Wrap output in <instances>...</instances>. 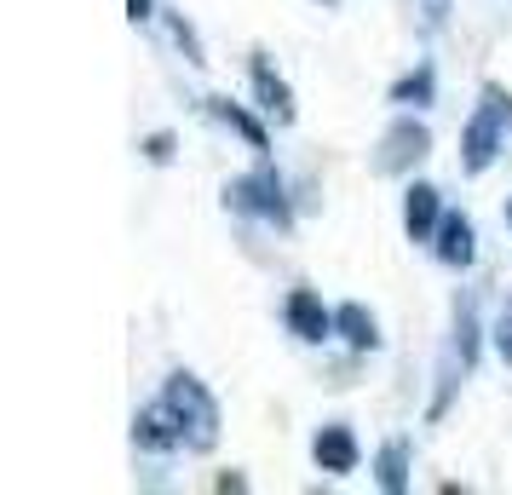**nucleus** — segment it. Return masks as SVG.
Returning a JSON list of instances; mask_svg holds the SVG:
<instances>
[{"label": "nucleus", "mask_w": 512, "mask_h": 495, "mask_svg": "<svg viewBox=\"0 0 512 495\" xmlns=\"http://www.w3.org/2000/svg\"><path fill=\"white\" fill-rule=\"evenodd\" d=\"M507 133H512V93L507 87H484L478 110H472L466 127H461V167L466 173H484V167L501 156Z\"/></svg>", "instance_id": "2"}, {"label": "nucleus", "mask_w": 512, "mask_h": 495, "mask_svg": "<svg viewBox=\"0 0 512 495\" xmlns=\"http://www.w3.org/2000/svg\"><path fill=\"white\" fill-rule=\"evenodd\" d=\"M162 403H167V415L179 421V438H185V449L208 455V449L219 444V403H213V392H208L196 375H190V369L167 375Z\"/></svg>", "instance_id": "1"}, {"label": "nucleus", "mask_w": 512, "mask_h": 495, "mask_svg": "<svg viewBox=\"0 0 512 495\" xmlns=\"http://www.w3.org/2000/svg\"><path fill=\"white\" fill-rule=\"evenodd\" d=\"M443 225V196L432 185H409L403 190V231H409V242H432Z\"/></svg>", "instance_id": "8"}, {"label": "nucleus", "mask_w": 512, "mask_h": 495, "mask_svg": "<svg viewBox=\"0 0 512 495\" xmlns=\"http://www.w3.org/2000/svg\"><path fill=\"white\" fill-rule=\"evenodd\" d=\"M507 231H512V202H507Z\"/></svg>", "instance_id": "20"}, {"label": "nucleus", "mask_w": 512, "mask_h": 495, "mask_svg": "<svg viewBox=\"0 0 512 495\" xmlns=\"http://www.w3.org/2000/svg\"><path fill=\"white\" fill-rule=\"evenodd\" d=\"M334 334L346 340L351 352H380V323H374V311H363V306L334 311Z\"/></svg>", "instance_id": "11"}, {"label": "nucleus", "mask_w": 512, "mask_h": 495, "mask_svg": "<svg viewBox=\"0 0 512 495\" xmlns=\"http://www.w3.org/2000/svg\"><path fill=\"white\" fill-rule=\"evenodd\" d=\"M311 455H317V467L323 472H357V438H351V426H323L317 432V444H311Z\"/></svg>", "instance_id": "10"}, {"label": "nucleus", "mask_w": 512, "mask_h": 495, "mask_svg": "<svg viewBox=\"0 0 512 495\" xmlns=\"http://www.w3.org/2000/svg\"><path fill=\"white\" fill-rule=\"evenodd\" d=\"M127 18H133V24H144V18H150V0H127Z\"/></svg>", "instance_id": "19"}, {"label": "nucleus", "mask_w": 512, "mask_h": 495, "mask_svg": "<svg viewBox=\"0 0 512 495\" xmlns=\"http://www.w3.org/2000/svg\"><path fill=\"white\" fill-rule=\"evenodd\" d=\"M392 104H432V64H420L415 75H403L392 87Z\"/></svg>", "instance_id": "14"}, {"label": "nucleus", "mask_w": 512, "mask_h": 495, "mask_svg": "<svg viewBox=\"0 0 512 495\" xmlns=\"http://www.w3.org/2000/svg\"><path fill=\"white\" fill-rule=\"evenodd\" d=\"M133 444H139L144 455H173V449H185V438H179V421L167 415L162 398L133 415Z\"/></svg>", "instance_id": "6"}, {"label": "nucleus", "mask_w": 512, "mask_h": 495, "mask_svg": "<svg viewBox=\"0 0 512 495\" xmlns=\"http://www.w3.org/2000/svg\"><path fill=\"white\" fill-rule=\"evenodd\" d=\"M225 208L231 213H254V219H271V225H288V202H282V179L271 167H259L248 179H231L225 185Z\"/></svg>", "instance_id": "3"}, {"label": "nucleus", "mask_w": 512, "mask_h": 495, "mask_svg": "<svg viewBox=\"0 0 512 495\" xmlns=\"http://www.w3.org/2000/svg\"><path fill=\"white\" fill-rule=\"evenodd\" d=\"M420 12V29H443V18H449V0H415Z\"/></svg>", "instance_id": "16"}, {"label": "nucleus", "mask_w": 512, "mask_h": 495, "mask_svg": "<svg viewBox=\"0 0 512 495\" xmlns=\"http://www.w3.org/2000/svg\"><path fill=\"white\" fill-rule=\"evenodd\" d=\"M432 254H438L443 265H455V271H466V265L478 260V231H472L466 213H443L438 236H432Z\"/></svg>", "instance_id": "7"}, {"label": "nucleus", "mask_w": 512, "mask_h": 495, "mask_svg": "<svg viewBox=\"0 0 512 495\" xmlns=\"http://www.w3.org/2000/svg\"><path fill=\"white\" fill-rule=\"evenodd\" d=\"M495 346H501V357H507V369H512V300L501 306V323H495Z\"/></svg>", "instance_id": "17"}, {"label": "nucleus", "mask_w": 512, "mask_h": 495, "mask_svg": "<svg viewBox=\"0 0 512 495\" xmlns=\"http://www.w3.org/2000/svg\"><path fill=\"white\" fill-rule=\"evenodd\" d=\"M426 150H432V133H426L415 116H397L392 127H386L380 150H374V167H380V173H409Z\"/></svg>", "instance_id": "4"}, {"label": "nucleus", "mask_w": 512, "mask_h": 495, "mask_svg": "<svg viewBox=\"0 0 512 495\" xmlns=\"http://www.w3.org/2000/svg\"><path fill=\"white\" fill-rule=\"evenodd\" d=\"M282 317H288L294 340H305V346H317V340L334 334V311H328L311 288H294V294H288V306H282Z\"/></svg>", "instance_id": "5"}, {"label": "nucleus", "mask_w": 512, "mask_h": 495, "mask_svg": "<svg viewBox=\"0 0 512 495\" xmlns=\"http://www.w3.org/2000/svg\"><path fill=\"white\" fill-rule=\"evenodd\" d=\"M248 75H254L259 110H265V116H277V121H294V93H288V81H282V75L271 70V58H259V52H254Z\"/></svg>", "instance_id": "9"}, {"label": "nucleus", "mask_w": 512, "mask_h": 495, "mask_svg": "<svg viewBox=\"0 0 512 495\" xmlns=\"http://www.w3.org/2000/svg\"><path fill=\"white\" fill-rule=\"evenodd\" d=\"M208 116L213 121H225V127H231V133H242V139H248V150H265V127H259L254 116H248V110H236L231 98H208Z\"/></svg>", "instance_id": "13"}, {"label": "nucleus", "mask_w": 512, "mask_h": 495, "mask_svg": "<svg viewBox=\"0 0 512 495\" xmlns=\"http://www.w3.org/2000/svg\"><path fill=\"white\" fill-rule=\"evenodd\" d=\"M173 41L190 52V64H208V58H202V41H196V29H190L185 18H173Z\"/></svg>", "instance_id": "15"}, {"label": "nucleus", "mask_w": 512, "mask_h": 495, "mask_svg": "<svg viewBox=\"0 0 512 495\" xmlns=\"http://www.w3.org/2000/svg\"><path fill=\"white\" fill-rule=\"evenodd\" d=\"M374 478H380V490H386V495L409 490V444H403V438L380 444V455H374Z\"/></svg>", "instance_id": "12"}, {"label": "nucleus", "mask_w": 512, "mask_h": 495, "mask_svg": "<svg viewBox=\"0 0 512 495\" xmlns=\"http://www.w3.org/2000/svg\"><path fill=\"white\" fill-rule=\"evenodd\" d=\"M144 156H150V162H167V156H173V139H167V133L144 139Z\"/></svg>", "instance_id": "18"}]
</instances>
